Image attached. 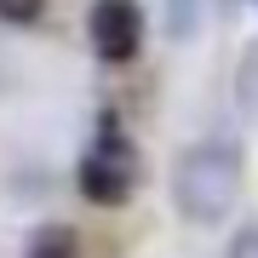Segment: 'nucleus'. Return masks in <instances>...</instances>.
I'll list each match as a JSON object with an SVG mask.
<instances>
[{
	"label": "nucleus",
	"mask_w": 258,
	"mask_h": 258,
	"mask_svg": "<svg viewBox=\"0 0 258 258\" xmlns=\"http://www.w3.org/2000/svg\"><path fill=\"white\" fill-rule=\"evenodd\" d=\"M144 6L138 0H92L86 6V40L103 63H132L144 52Z\"/></svg>",
	"instance_id": "3"
},
{
	"label": "nucleus",
	"mask_w": 258,
	"mask_h": 258,
	"mask_svg": "<svg viewBox=\"0 0 258 258\" xmlns=\"http://www.w3.org/2000/svg\"><path fill=\"white\" fill-rule=\"evenodd\" d=\"M235 103H241L247 120H258V46H247V57L235 69Z\"/></svg>",
	"instance_id": "5"
},
{
	"label": "nucleus",
	"mask_w": 258,
	"mask_h": 258,
	"mask_svg": "<svg viewBox=\"0 0 258 258\" xmlns=\"http://www.w3.org/2000/svg\"><path fill=\"white\" fill-rule=\"evenodd\" d=\"M224 258H258V224H241L230 235V247H224Z\"/></svg>",
	"instance_id": "7"
},
{
	"label": "nucleus",
	"mask_w": 258,
	"mask_h": 258,
	"mask_svg": "<svg viewBox=\"0 0 258 258\" xmlns=\"http://www.w3.org/2000/svg\"><path fill=\"white\" fill-rule=\"evenodd\" d=\"M40 12H46V0H0V23H12V29L35 23Z\"/></svg>",
	"instance_id": "6"
},
{
	"label": "nucleus",
	"mask_w": 258,
	"mask_h": 258,
	"mask_svg": "<svg viewBox=\"0 0 258 258\" xmlns=\"http://www.w3.org/2000/svg\"><path fill=\"white\" fill-rule=\"evenodd\" d=\"M23 258H81V235H75L69 224H40V230L23 241Z\"/></svg>",
	"instance_id": "4"
},
{
	"label": "nucleus",
	"mask_w": 258,
	"mask_h": 258,
	"mask_svg": "<svg viewBox=\"0 0 258 258\" xmlns=\"http://www.w3.org/2000/svg\"><path fill=\"white\" fill-rule=\"evenodd\" d=\"M241 184H247V155L235 138H201L172 161V207L195 230H212L230 218Z\"/></svg>",
	"instance_id": "1"
},
{
	"label": "nucleus",
	"mask_w": 258,
	"mask_h": 258,
	"mask_svg": "<svg viewBox=\"0 0 258 258\" xmlns=\"http://www.w3.org/2000/svg\"><path fill=\"white\" fill-rule=\"evenodd\" d=\"M138 184H144V155H138V144L103 115L98 138L86 144L81 166H75V189H81L92 207H126L132 195H138Z\"/></svg>",
	"instance_id": "2"
}]
</instances>
